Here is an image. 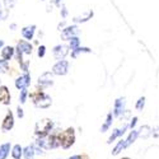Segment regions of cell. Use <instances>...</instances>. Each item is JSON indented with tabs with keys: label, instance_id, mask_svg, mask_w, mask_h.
<instances>
[{
	"label": "cell",
	"instance_id": "52a82bcc",
	"mask_svg": "<svg viewBox=\"0 0 159 159\" xmlns=\"http://www.w3.org/2000/svg\"><path fill=\"white\" fill-rule=\"evenodd\" d=\"M78 33H79V30H78L76 25H69V27L62 30L61 37H62V39H65V41H68V39H71L73 37H76Z\"/></svg>",
	"mask_w": 159,
	"mask_h": 159
},
{
	"label": "cell",
	"instance_id": "4dcf8cb0",
	"mask_svg": "<svg viewBox=\"0 0 159 159\" xmlns=\"http://www.w3.org/2000/svg\"><path fill=\"white\" fill-rule=\"evenodd\" d=\"M69 159H83V155L82 154H75V155H71Z\"/></svg>",
	"mask_w": 159,
	"mask_h": 159
},
{
	"label": "cell",
	"instance_id": "2e32d148",
	"mask_svg": "<svg viewBox=\"0 0 159 159\" xmlns=\"http://www.w3.org/2000/svg\"><path fill=\"white\" fill-rule=\"evenodd\" d=\"M126 130H127V125H126V126H124L122 129H116V130L112 132V135L108 138V141H107V143H108V144H111V143H112V141H115L117 138L122 136V135L125 134V131H126Z\"/></svg>",
	"mask_w": 159,
	"mask_h": 159
},
{
	"label": "cell",
	"instance_id": "4fadbf2b",
	"mask_svg": "<svg viewBox=\"0 0 159 159\" xmlns=\"http://www.w3.org/2000/svg\"><path fill=\"white\" fill-rule=\"evenodd\" d=\"M36 157V147L34 144L27 145L25 148H23V158L24 159H34Z\"/></svg>",
	"mask_w": 159,
	"mask_h": 159
},
{
	"label": "cell",
	"instance_id": "603a6c76",
	"mask_svg": "<svg viewBox=\"0 0 159 159\" xmlns=\"http://www.w3.org/2000/svg\"><path fill=\"white\" fill-rule=\"evenodd\" d=\"M80 52H90V48H88V47H78V48L71 51V56L75 59L78 56V54H80Z\"/></svg>",
	"mask_w": 159,
	"mask_h": 159
},
{
	"label": "cell",
	"instance_id": "8d00e7d4",
	"mask_svg": "<svg viewBox=\"0 0 159 159\" xmlns=\"http://www.w3.org/2000/svg\"><path fill=\"white\" fill-rule=\"evenodd\" d=\"M122 159H129V158H122Z\"/></svg>",
	"mask_w": 159,
	"mask_h": 159
},
{
	"label": "cell",
	"instance_id": "f546056e",
	"mask_svg": "<svg viewBox=\"0 0 159 159\" xmlns=\"http://www.w3.org/2000/svg\"><path fill=\"white\" fill-rule=\"evenodd\" d=\"M17 113H18V117H19V118H22V117L24 116V113H23V110H22L20 107H18V108H17Z\"/></svg>",
	"mask_w": 159,
	"mask_h": 159
},
{
	"label": "cell",
	"instance_id": "8fae6325",
	"mask_svg": "<svg viewBox=\"0 0 159 159\" xmlns=\"http://www.w3.org/2000/svg\"><path fill=\"white\" fill-rule=\"evenodd\" d=\"M0 103H3L5 106L10 104V93L8 87L5 85H0Z\"/></svg>",
	"mask_w": 159,
	"mask_h": 159
},
{
	"label": "cell",
	"instance_id": "3957f363",
	"mask_svg": "<svg viewBox=\"0 0 159 159\" xmlns=\"http://www.w3.org/2000/svg\"><path fill=\"white\" fill-rule=\"evenodd\" d=\"M75 143V131L73 127H69L60 132V147L62 149H69Z\"/></svg>",
	"mask_w": 159,
	"mask_h": 159
},
{
	"label": "cell",
	"instance_id": "8992f818",
	"mask_svg": "<svg viewBox=\"0 0 159 159\" xmlns=\"http://www.w3.org/2000/svg\"><path fill=\"white\" fill-rule=\"evenodd\" d=\"M14 126V115H13L11 111H8L4 120H3V124H2V130L3 131H10Z\"/></svg>",
	"mask_w": 159,
	"mask_h": 159
},
{
	"label": "cell",
	"instance_id": "484cf974",
	"mask_svg": "<svg viewBox=\"0 0 159 159\" xmlns=\"http://www.w3.org/2000/svg\"><path fill=\"white\" fill-rule=\"evenodd\" d=\"M8 69H9L8 61H5V60H0V73H7Z\"/></svg>",
	"mask_w": 159,
	"mask_h": 159
},
{
	"label": "cell",
	"instance_id": "ffe728a7",
	"mask_svg": "<svg viewBox=\"0 0 159 159\" xmlns=\"http://www.w3.org/2000/svg\"><path fill=\"white\" fill-rule=\"evenodd\" d=\"M138 136H139V131L138 130H132L131 132H130V135H129V138L125 140V144H126V148L129 147V145H131L132 143H134L136 139H138Z\"/></svg>",
	"mask_w": 159,
	"mask_h": 159
},
{
	"label": "cell",
	"instance_id": "cb8c5ba5",
	"mask_svg": "<svg viewBox=\"0 0 159 159\" xmlns=\"http://www.w3.org/2000/svg\"><path fill=\"white\" fill-rule=\"evenodd\" d=\"M79 43H80V39H79L78 37H73L70 39V48H71V51L75 50V48H78L79 47Z\"/></svg>",
	"mask_w": 159,
	"mask_h": 159
},
{
	"label": "cell",
	"instance_id": "ba28073f",
	"mask_svg": "<svg viewBox=\"0 0 159 159\" xmlns=\"http://www.w3.org/2000/svg\"><path fill=\"white\" fill-rule=\"evenodd\" d=\"M68 52H69V47L65 46V45H59V46L54 47V56L59 61L64 60V57L68 55Z\"/></svg>",
	"mask_w": 159,
	"mask_h": 159
},
{
	"label": "cell",
	"instance_id": "5bb4252c",
	"mask_svg": "<svg viewBox=\"0 0 159 159\" xmlns=\"http://www.w3.org/2000/svg\"><path fill=\"white\" fill-rule=\"evenodd\" d=\"M34 31H36V25L32 24V25H27V27H24L22 30V36L28 39V41H31V39L33 38V34H34Z\"/></svg>",
	"mask_w": 159,
	"mask_h": 159
},
{
	"label": "cell",
	"instance_id": "277c9868",
	"mask_svg": "<svg viewBox=\"0 0 159 159\" xmlns=\"http://www.w3.org/2000/svg\"><path fill=\"white\" fill-rule=\"evenodd\" d=\"M17 50V56H18V61L22 59L23 55L25 56H30L32 55V45L30 42H25V41H19L18 42V47Z\"/></svg>",
	"mask_w": 159,
	"mask_h": 159
},
{
	"label": "cell",
	"instance_id": "30bf717a",
	"mask_svg": "<svg viewBox=\"0 0 159 159\" xmlns=\"http://www.w3.org/2000/svg\"><path fill=\"white\" fill-rule=\"evenodd\" d=\"M38 84L41 85L42 88H46V87L52 85V84H54V82H52V74L50 71L43 73L41 76L38 78Z\"/></svg>",
	"mask_w": 159,
	"mask_h": 159
},
{
	"label": "cell",
	"instance_id": "7c38bea8",
	"mask_svg": "<svg viewBox=\"0 0 159 159\" xmlns=\"http://www.w3.org/2000/svg\"><path fill=\"white\" fill-rule=\"evenodd\" d=\"M124 111H125V98H118V99H116L113 115H115V116H120L121 113H124Z\"/></svg>",
	"mask_w": 159,
	"mask_h": 159
},
{
	"label": "cell",
	"instance_id": "83f0119b",
	"mask_svg": "<svg viewBox=\"0 0 159 159\" xmlns=\"http://www.w3.org/2000/svg\"><path fill=\"white\" fill-rule=\"evenodd\" d=\"M46 54V47L45 46H39L38 47V57H43Z\"/></svg>",
	"mask_w": 159,
	"mask_h": 159
},
{
	"label": "cell",
	"instance_id": "9c48e42d",
	"mask_svg": "<svg viewBox=\"0 0 159 159\" xmlns=\"http://www.w3.org/2000/svg\"><path fill=\"white\" fill-rule=\"evenodd\" d=\"M30 84H31V76H30L28 73H25L24 75L19 76L17 80H16V87L18 89H20V90L22 89H27Z\"/></svg>",
	"mask_w": 159,
	"mask_h": 159
},
{
	"label": "cell",
	"instance_id": "4316f807",
	"mask_svg": "<svg viewBox=\"0 0 159 159\" xmlns=\"http://www.w3.org/2000/svg\"><path fill=\"white\" fill-rule=\"evenodd\" d=\"M16 2H17V0H4L5 8H7V9H10V8H13V7H14V4H16Z\"/></svg>",
	"mask_w": 159,
	"mask_h": 159
},
{
	"label": "cell",
	"instance_id": "9a60e30c",
	"mask_svg": "<svg viewBox=\"0 0 159 159\" xmlns=\"http://www.w3.org/2000/svg\"><path fill=\"white\" fill-rule=\"evenodd\" d=\"M10 150H11V144L10 143H4V144L0 145V159H7Z\"/></svg>",
	"mask_w": 159,
	"mask_h": 159
},
{
	"label": "cell",
	"instance_id": "7a4b0ae2",
	"mask_svg": "<svg viewBox=\"0 0 159 159\" xmlns=\"http://www.w3.org/2000/svg\"><path fill=\"white\" fill-rule=\"evenodd\" d=\"M52 127H54V124H52V121L48 120V118H43V120L38 121L36 124V135H37V139L47 138L51 134Z\"/></svg>",
	"mask_w": 159,
	"mask_h": 159
},
{
	"label": "cell",
	"instance_id": "e575fe53",
	"mask_svg": "<svg viewBox=\"0 0 159 159\" xmlns=\"http://www.w3.org/2000/svg\"><path fill=\"white\" fill-rule=\"evenodd\" d=\"M56 4H57V5L60 4V0H56Z\"/></svg>",
	"mask_w": 159,
	"mask_h": 159
},
{
	"label": "cell",
	"instance_id": "836d02e7",
	"mask_svg": "<svg viewBox=\"0 0 159 159\" xmlns=\"http://www.w3.org/2000/svg\"><path fill=\"white\" fill-rule=\"evenodd\" d=\"M3 45H4V42L2 41V39H0V48H2V47H3Z\"/></svg>",
	"mask_w": 159,
	"mask_h": 159
},
{
	"label": "cell",
	"instance_id": "d6986e66",
	"mask_svg": "<svg viewBox=\"0 0 159 159\" xmlns=\"http://www.w3.org/2000/svg\"><path fill=\"white\" fill-rule=\"evenodd\" d=\"M112 121H113V115H112V113H108V115H107V118H106V121H104V124H103L102 127H101V131H102V132L107 131V130L111 127Z\"/></svg>",
	"mask_w": 159,
	"mask_h": 159
},
{
	"label": "cell",
	"instance_id": "1f68e13d",
	"mask_svg": "<svg viewBox=\"0 0 159 159\" xmlns=\"http://www.w3.org/2000/svg\"><path fill=\"white\" fill-rule=\"evenodd\" d=\"M136 121H138V118H136V117H134V118L131 120V122H130V127H131V129L136 125Z\"/></svg>",
	"mask_w": 159,
	"mask_h": 159
},
{
	"label": "cell",
	"instance_id": "ac0fdd59",
	"mask_svg": "<svg viewBox=\"0 0 159 159\" xmlns=\"http://www.w3.org/2000/svg\"><path fill=\"white\" fill-rule=\"evenodd\" d=\"M11 157L13 159H20L23 157V148L19 144H16L14 147H11Z\"/></svg>",
	"mask_w": 159,
	"mask_h": 159
},
{
	"label": "cell",
	"instance_id": "5b68a950",
	"mask_svg": "<svg viewBox=\"0 0 159 159\" xmlns=\"http://www.w3.org/2000/svg\"><path fill=\"white\" fill-rule=\"evenodd\" d=\"M69 70V62L66 60H61L57 61L54 66H52V74L56 75H65Z\"/></svg>",
	"mask_w": 159,
	"mask_h": 159
},
{
	"label": "cell",
	"instance_id": "d590c367",
	"mask_svg": "<svg viewBox=\"0 0 159 159\" xmlns=\"http://www.w3.org/2000/svg\"><path fill=\"white\" fill-rule=\"evenodd\" d=\"M0 17H2V7H0Z\"/></svg>",
	"mask_w": 159,
	"mask_h": 159
},
{
	"label": "cell",
	"instance_id": "e0dca14e",
	"mask_svg": "<svg viewBox=\"0 0 159 159\" xmlns=\"http://www.w3.org/2000/svg\"><path fill=\"white\" fill-rule=\"evenodd\" d=\"M14 50H16V48H13V47H10V46H5V47L2 50V59L5 60V61L10 60V59L13 57V55H14Z\"/></svg>",
	"mask_w": 159,
	"mask_h": 159
},
{
	"label": "cell",
	"instance_id": "7402d4cb",
	"mask_svg": "<svg viewBox=\"0 0 159 159\" xmlns=\"http://www.w3.org/2000/svg\"><path fill=\"white\" fill-rule=\"evenodd\" d=\"M92 17H93V11L92 10H89L85 16H83V17H75L74 18V22H85V20H88V19H90Z\"/></svg>",
	"mask_w": 159,
	"mask_h": 159
},
{
	"label": "cell",
	"instance_id": "44dd1931",
	"mask_svg": "<svg viewBox=\"0 0 159 159\" xmlns=\"http://www.w3.org/2000/svg\"><path fill=\"white\" fill-rule=\"evenodd\" d=\"M125 148H126L125 140H120V141L117 143V145H116V147H115V149L112 150V154H113V155H117V154L120 153V152H122Z\"/></svg>",
	"mask_w": 159,
	"mask_h": 159
},
{
	"label": "cell",
	"instance_id": "d6a6232c",
	"mask_svg": "<svg viewBox=\"0 0 159 159\" xmlns=\"http://www.w3.org/2000/svg\"><path fill=\"white\" fill-rule=\"evenodd\" d=\"M66 14H68V11H66V9H65V7H62V17L65 18V17H66Z\"/></svg>",
	"mask_w": 159,
	"mask_h": 159
},
{
	"label": "cell",
	"instance_id": "d4e9b609",
	"mask_svg": "<svg viewBox=\"0 0 159 159\" xmlns=\"http://www.w3.org/2000/svg\"><path fill=\"white\" fill-rule=\"evenodd\" d=\"M27 96H28V89H22L20 90V94H19V102L20 103H24L25 99H27Z\"/></svg>",
	"mask_w": 159,
	"mask_h": 159
},
{
	"label": "cell",
	"instance_id": "f1b7e54d",
	"mask_svg": "<svg viewBox=\"0 0 159 159\" xmlns=\"http://www.w3.org/2000/svg\"><path fill=\"white\" fill-rule=\"evenodd\" d=\"M144 101H145L144 98H140V99L138 101V103H136V108H138V110H141V108L144 107Z\"/></svg>",
	"mask_w": 159,
	"mask_h": 159
},
{
	"label": "cell",
	"instance_id": "6da1fadb",
	"mask_svg": "<svg viewBox=\"0 0 159 159\" xmlns=\"http://www.w3.org/2000/svg\"><path fill=\"white\" fill-rule=\"evenodd\" d=\"M30 97H31L32 102L34 103V106L38 108H47L52 103L51 97L48 94L43 93L42 90H36L33 93H30Z\"/></svg>",
	"mask_w": 159,
	"mask_h": 159
}]
</instances>
